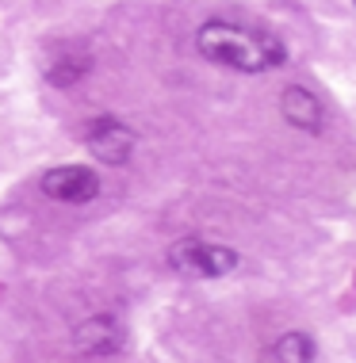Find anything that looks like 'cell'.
I'll list each match as a JSON object with an SVG mask.
<instances>
[{
  "label": "cell",
  "mask_w": 356,
  "mask_h": 363,
  "mask_svg": "<svg viewBox=\"0 0 356 363\" xmlns=\"http://www.w3.org/2000/svg\"><path fill=\"white\" fill-rule=\"evenodd\" d=\"M43 73L54 88H77L88 73H92V54L81 50V46H62L54 57H46Z\"/></svg>",
  "instance_id": "obj_7"
},
{
  "label": "cell",
  "mask_w": 356,
  "mask_h": 363,
  "mask_svg": "<svg viewBox=\"0 0 356 363\" xmlns=\"http://www.w3.org/2000/svg\"><path fill=\"white\" fill-rule=\"evenodd\" d=\"M85 145L88 153L96 157V161L104 164H126L134 153V130L126 126L123 119H115V115H100V119H88V130H85Z\"/></svg>",
  "instance_id": "obj_5"
},
{
  "label": "cell",
  "mask_w": 356,
  "mask_h": 363,
  "mask_svg": "<svg viewBox=\"0 0 356 363\" xmlns=\"http://www.w3.org/2000/svg\"><path fill=\"white\" fill-rule=\"evenodd\" d=\"M272 359L276 363H314L318 359V340L303 329H288L284 337H276Z\"/></svg>",
  "instance_id": "obj_8"
},
{
  "label": "cell",
  "mask_w": 356,
  "mask_h": 363,
  "mask_svg": "<svg viewBox=\"0 0 356 363\" xmlns=\"http://www.w3.org/2000/svg\"><path fill=\"white\" fill-rule=\"evenodd\" d=\"M195 50H200L203 62L245 73V77L272 73L288 62V46L276 35L234 23V19H207L200 31H195Z\"/></svg>",
  "instance_id": "obj_1"
},
{
  "label": "cell",
  "mask_w": 356,
  "mask_h": 363,
  "mask_svg": "<svg viewBox=\"0 0 356 363\" xmlns=\"http://www.w3.org/2000/svg\"><path fill=\"white\" fill-rule=\"evenodd\" d=\"M165 260H169V268L176 276H188V279H222L230 272H237V264H242L237 249L219 245V241H203V238L173 241Z\"/></svg>",
  "instance_id": "obj_2"
},
{
  "label": "cell",
  "mask_w": 356,
  "mask_h": 363,
  "mask_svg": "<svg viewBox=\"0 0 356 363\" xmlns=\"http://www.w3.org/2000/svg\"><path fill=\"white\" fill-rule=\"evenodd\" d=\"M38 188L46 199L65 203V207H85V203L100 199V176L88 164H54L38 176Z\"/></svg>",
  "instance_id": "obj_3"
},
{
  "label": "cell",
  "mask_w": 356,
  "mask_h": 363,
  "mask_svg": "<svg viewBox=\"0 0 356 363\" xmlns=\"http://www.w3.org/2000/svg\"><path fill=\"white\" fill-rule=\"evenodd\" d=\"M280 115H284V123H291L295 130H306V134H322V126H325L322 100L303 84H288L280 92Z\"/></svg>",
  "instance_id": "obj_6"
},
{
  "label": "cell",
  "mask_w": 356,
  "mask_h": 363,
  "mask_svg": "<svg viewBox=\"0 0 356 363\" xmlns=\"http://www.w3.org/2000/svg\"><path fill=\"white\" fill-rule=\"evenodd\" d=\"M73 348L85 359H115L126 348V329L112 313H92L73 329Z\"/></svg>",
  "instance_id": "obj_4"
}]
</instances>
